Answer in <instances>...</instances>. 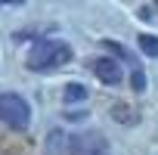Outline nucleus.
I'll list each match as a JSON object with an SVG mask.
<instances>
[{"instance_id":"obj_4","label":"nucleus","mask_w":158,"mask_h":155,"mask_svg":"<svg viewBox=\"0 0 158 155\" xmlns=\"http://www.w3.org/2000/svg\"><path fill=\"white\" fill-rule=\"evenodd\" d=\"M87 96H90V90H87L84 84H77V81L65 84V90H62V99H65V106H74V103H87Z\"/></svg>"},{"instance_id":"obj_6","label":"nucleus","mask_w":158,"mask_h":155,"mask_svg":"<svg viewBox=\"0 0 158 155\" xmlns=\"http://www.w3.org/2000/svg\"><path fill=\"white\" fill-rule=\"evenodd\" d=\"M3 3H25V0H3Z\"/></svg>"},{"instance_id":"obj_3","label":"nucleus","mask_w":158,"mask_h":155,"mask_svg":"<svg viewBox=\"0 0 158 155\" xmlns=\"http://www.w3.org/2000/svg\"><path fill=\"white\" fill-rule=\"evenodd\" d=\"M90 68H93V74H96V81L106 84V87H118V84L124 81V68H121V62L112 59V56H99V59H93Z\"/></svg>"},{"instance_id":"obj_1","label":"nucleus","mask_w":158,"mask_h":155,"mask_svg":"<svg viewBox=\"0 0 158 155\" xmlns=\"http://www.w3.org/2000/svg\"><path fill=\"white\" fill-rule=\"evenodd\" d=\"M74 50L68 40L62 37H44V40H34L28 56H25V65L28 71H37V74H50V71H59L71 62Z\"/></svg>"},{"instance_id":"obj_2","label":"nucleus","mask_w":158,"mask_h":155,"mask_svg":"<svg viewBox=\"0 0 158 155\" xmlns=\"http://www.w3.org/2000/svg\"><path fill=\"white\" fill-rule=\"evenodd\" d=\"M0 124H3L6 130H13V133L31 130V124H34V109H31V103H28L22 93H13V90L0 93Z\"/></svg>"},{"instance_id":"obj_5","label":"nucleus","mask_w":158,"mask_h":155,"mask_svg":"<svg viewBox=\"0 0 158 155\" xmlns=\"http://www.w3.org/2000/svg\"><path fill=\"white\" fill-rule=\"evenodd\" d=\"M136 44H139V53H143V56L158 59V34H139Z\"/></svg>"}]
</instances>
